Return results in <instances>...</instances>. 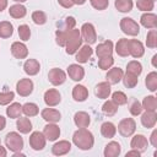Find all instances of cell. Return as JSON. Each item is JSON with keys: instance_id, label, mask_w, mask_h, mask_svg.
Wrapping results in <instances>:
<instances>
[{"instance_id": "cell-1", "label": "cell", "mask_w": 157, "mask_h": 157, "mask_svg": "<svg viewBox=\"0 0 157 157\" xmlns=\"http://www.w3.org/2000/svg\"><path fill=\"white\" fill-rule=\"evenodd\" d=\"M72 142L81 150H91L94 144V137L86 128H80L72 135Z\"/></svg>"}, {"instance_id": "cell-2", "label": "cell", "mask_w": 157, "mask_h": 157, "mask_svg": "<svg viewBox=\"0 0 157 157\" xmlns=\"http://www.w3.org/2000/svg\"><path fill=\"white\" fill-rule=\"evenodd\" d=\"M81 43H82V37H81L80 29L72 28V29L70 31L67 42H66V44H65V47H66V53H67V54H75V53L78 50V48L81 47Z\"/></svg>"}, {"instance_id": "cell-3", "label": "cell", "mask_w": 157, "mask_h": 157, "mask_svg": "<svg viewBox=\"0 0 157 157\" xmlns=\"http://www.w3.org/2000/svg\"><path fill=\"white\" fill-rule=\"evenodd\" d=\"M5 144H6V147L13 153L20 152L23 148V139L18 132H15V131H11L6 135Z\"/></svg>"}, {"instance_id": "cell-4", "label": "cell", "mask_w": 157, "mask_h": 157, "mask_svg": "<svg viewBox=\"0 0 157 157\" xmlns=\"http://www.w3.org/2000/svg\"><path fill=\"white\" fill-rule=\"evenodd\" d=\"M120 29L128 36H137L140 32V26L132 18L124 17L120 20Z\"/></svg>"}, {"instance_id": "cell-5", "label": "cell", "mask_w": 157, "mask_h": 157, "mask_svg": "<svg viewBox=\"0 0 157 157\" xmlns=\"http://www.w3.org/2000/svg\"><path fill=\"white\" fill-rule=\"evenodd\" d=\"M136 130V123L132 118H125L123 120H120L119 125H118V131L120 132V135L128 137L131 136Z\"/></svg>"}, {"instance_id": "cell-6", "label": "cell", "mask_w": 157, "mask_h": 157, "mask_svg": "<svg viewBox=\"0 0 157 157\" xmlns=\"http://www.w3.org/2000/svg\"><path fill=\"white\" fill-rule=\"evenodd\" d=\"M81 37L87 44H93L96 43L97 39V33L94 29V26L92 23H83L81 27Z\"/></svg>"}, {"instance_id": "cell-7", "label": "cell", "mask_w": 157, "mask_h": 157, "mask_svg": "<svg viewBox=\"0 0 157 157\" xmlns=\"http://www.w3.org/2000/svg\"><path fill=\"white\" fill-rule=\"evenodd\" d=\"M45 142H47V139H45L44 134L40 131H33L29 135V145L36 151L43 150L45 147Z\"/></svg>"}, {"instance_id": "cell-8", "label": "cell", "mask_w": 157, "mask_h": 157, "mask_svg": "<svg viewBox=\"0 0 157 157\" xmlns=\"http://www.w3.org/2000/svg\"><path fill=\"white\" fill-rule=\"evenodd\" d=\"M16 91L20 96L27 97L33 91V82L31 78H21L16 85Z\"/></svg>"}, {"instance_id": "cell-9", "label": "cell", "mask_w": 157, "mask_h": 157, "mask_svg": "<svg viewBox=\"0 0 157 157\" xmlns=\"http://www.w3.org/2000/svg\"><path fill=\"white\" fill-rule=\"evenodd\" d=\"M48 78L50 81L52 85L54 86H59V85H63L66 80V74L61 70V69H58V67H54L49 71L48 74Z\"/></svg>"}, {"instance_id": "cell-10", "label": "cell", "mask_w": 157, "mask_h": 157, "mask_svg": "<svg viewBox=\"0 0 157 157\" xmlns=\"http://www.w3.org/2000/svg\"><path fill=\"white\" fill-rule=\"evenodd\" d=\"M60 101H61V96L59 91L55 88H50L44 93V102L48 107H55L60 103Z\"/></svg>"}, {"instance_id": "cell-11", "label": "cell", "mask_w": 157, "mask_h": 157, "mask_svg": "<svg viewBox=\"0 0 157 157\" xmlns=\"http://www.w3.org/2000/svg\"><path fill=\"white\" fill-rule=\"evenodd\" d=\"M130 146H131V148L137 150L140 153H142V152H145V151L147 150L148 141H147V139H146L144 135L139 134V135H135V136L131 139Z\"/></svg>"}, {"instance_id": "cell-12", "label": "cell", "mask_w": 157, "mask_h": 157, "mask_svg": "<svg viewBox=\"0 0 157 157\" xmlns=\"http://www.w3.org/2000/svg\"><path fill=\"white\" fill-rule=\"evenodd\" d=\"M43 134L45 136L47 140L49 141H55L56 139H59L60 136V129L55 123H49L44 126L43 129Z\"/></svg>"}, {"instance_id": "cell-13", "label": "cell", "mask_w": 157, "mask_h": 157, "mask_svg": "<svg viewBox=\"0 0 157 157\" xmlns=\"http://www.w3.org/2000/svg\"><path fill=\"white\" fill-rule=\"evenodd\" d=\"M145 53L144 44L137 39H129V54L132 58H141Z\"/></svg>"}, {"instance_id": "cell-14", "label": "cell", "mask_w": 157, "mask_h": 157, "mask_svg": "<svg viewBox=\"0 0 157 157\" xmlns=\"http://www.w3.org/2000/svg\"><path fill=\"white\" fill-rule=\"evenodd\" d=\"M11 54L16 59H25L28 55V49H27L26 44H23L21 42H13L11 45Z\"/></svg>"}, {"instance_id": "cell-15", "label": "cell", "mask_w": 157, "mask_h": 157, "mask_svg": "<svg viewBox=\"0 0 157 157\" xmlns=\"http://www.w3.org/2000/svg\"><path fill=\"white\" fill-rule=\"evenodd\" d=\"M71 150V144L66 140H61L59 142H55L52 147V152L53 155L55 156H63V155H66L69 151Z\"/></svg>"}, {"instance_id": "cell-16", "label": "cell", "mask_w": 157, "mask_h": 157, "mask_svg": "<svg viewBox=\"0 0 157 157\" xmlns=\"http://www.w3.org/2000/svg\"><path fill=\"white\" fill-rule=\"evenodd\" d=\"M113 53V42L112 40H105L101 44L97 45L96 48V54L98 58H104V56H109Z\"/></svg>"}, {"instance_id": "cell-17", "label": "cell", "mask_w": 157, "mask_h": 157, "mask_svg": "<svg viewBox=\"0 0 157 157\" xmlns=\"http://www.w3.org/2000/svg\"><path fill=\"white\" fill-rule=\"evenodd\" d=\"M67 74H69V76H70L71 80H74V81H81L83 78V76H85V70L78 64H71L67 67Z\"/></svg>"}, {"instance_id": "cell-18", "label": "cell", "mask_w": 157, "mask_h": 157, "mask_svg": "<svg viewBox=\"0 0 157 157\" xmlns=\"http://www.w3.org/2000/svg\"><path fill=\"white\" fill-rule=\"evenodd\" d=\"M40 114H42V118L48 123H56L61 119L60 112L56 109H53V108H45L42 110Z\"/></svg>"}, {"instance_id": "cell-19", "label": "cell", "mask_w": 157, "mask_h": 157, "mask_svg": "<svg viewBox=\"0 0 157 157\" xmlns=\"http://www.w3.org/2000/svg\"><path fill=\"white\" fill-rule=\"evenodd\" d=\"M156 121H157V114L153 110H146L141 115V124L147 129L153 128L156 125Z\"/></svg>"}, {"instance_id": "cell-20", "label": "cell", "mask_w": 157, "mask_h": 157, "mask_svg": "<svg viewBox=\"0 0 157 157\" xmlns=\"http://www.w3.org/2000/svg\"><path fill=\"white\" fill-rule=\"evenodd\" d=\"M23 70H25V72L27 75L34 76V75H37L39 72L40 65H39V63L36 59H27L25 61V64H23Z\"/></svg>"}, {"instance_id": "cell-21", "label": "cell", "mask_w": 157, "mask_h": 157, "mask_svg": "<svg viewBox=\"0 0 157 157\" xmlns=\"http://www.w3.org/2000/svg\"><path fill=\"white\" fill-rule=\"evenodd\" d=\"M123 75L124 74H123V70L120 67H113L107 72L105 78H107V82H109L110 85H117L118 82L121 81Z\"/></svg>"}, {"instance_id": "cell-22", "label": "cell", "mask_w": 157, "mask_h": 157, "mask_svg": "<svg viewBox=\"0 0 157 157\" xmlns=\"http://www.w3.org/2000/svg\"><path fill=\"white\" fill-rule=\"evenodd\" d=\"M140 22L146 28H156L157 27V16L151 12H146L140 17Z\"/></svg>"}, {"instance_id": "cell-23", "label": "cell", "mask_w": 157, "mask_h": 157, "mask_svg": "<svg viewBox=\"0 0 157 157\" xmlns=\"http://www.w3.org/2000/svg\"><path fill=\"white\" fill-rule=\"evenodd\" d=\"M88 97V91L85 86L82 85H76L74 88H72V98L76 101V102H83L86 101Z\"/></svg>"}, {"instance_id": "cell-24", "label": "cell", "mask_w": 157, "mask_h": 157, "mask_svg": "<svg viewBox=\"0 0 157 157\" xmlns=\"http://www.w3.org/2000/svg\"><path fill=\"white\" fill-rule=\"evenodd\" d=\"M74 121H75L77 128H87L90 125V123H91V119H90L88 113H86V112H77L74 115Z\"/></svg>"}, {"instance_id": "cell-25", "label": "cell", "mask_w": 157, "mask_h": 157, "mask_svg": "<svg viewBox=\"0 0 157 157\" xmlns=\"http://www.w3.org/2000/svg\"><path fill=\"white\" fill-rule=\"evenodd\" d=\"M91 55H92V48L90 47V44H86V45L81 47V49L76 53V58L75 59L78 63L85 64V63L88 61V59L91 58Z\"/></svg>"}, {"instance_id": "cell-26", "label": "cell", "mask_w": 157, "mask_h": 157, "mask_svg": "<svg viewBox=\"0 0 157 157\" xmlns=\"http://www.w3.org/2000/svg\"><path fill=\"white\" fill-rule=\"evenodd\" d=\"M110 83L104 81V82H99L97 86H96V96L98 98H102V99H105L109 97L110 94Z\"/></svg>"}, {"instance_id": "cell-27", "label": "cell", "mask_w": 157, "mask_h": 157, "mask_svg": "<svg viewBox=\"0 0 157 157\" xmlns=\"http://www.w3.org/2000/svg\"><path fill=\"white\" fill-rule=\"evenodd\" d=\"M121 147L117 141H110L104 148V157H118L120 155Z\"/></svg>"}, {"instance_id": "cell-28", "label": "cell", "mask_w": 157, "mask_h": 157, "mask_svg": "<svg viewBox=\"0 0 157 157\" xmlns=\"http://www.w3.org/2000/svg\"><path fill=\"white\" fill-rule=\"evenodd\" d=\"M115 52L119 56H128L129 55V39L126 38H121L115 44Z\"/></svg>"}, {"instance_id": "cell-29", "label": "cell", "mask_w": 157, "mask_h": 157, "mask_svg": "<svg viewBox=\"0 0 157 157\" xmlns=\"http://www.w3.org/2000/svg\"><path fill=\"white\" fill-rule=\"evenodd\" d=\"M9 13H10V16L13 17V18H22V17L26 16L27 10H26V7H25L22 4H15V5L10 6Z\"/></svg>"}, {"instance_id": "cell-30", "label": "cell", "mask_w": 157, "mask_h": 157, "mask_svg": "<svg viewBox=\"0 0 157 157\" xmlns=\"http://www.w3.org/2000/svg\"><path fill=\"white\" fill-rule=\"evenodd\" d=\"M16 126H17V130L20 132H22V134H28L32 130V123H31V120L28 118H25V117L17 118Z\"/></svg>"}, {"instance_id": "cell-31", "label": "cell", "mask_w": 157, "mask_h": 157, "mask_svg": "<svg viewBox=\"0 0 157 157\" xmlns=\"http://www.w3.org/2000/svg\"><path fill=\"white\" fill-rule=\"evenodd\" d=\"M115 132H117V128H115V125L113 123L105 121V123H103L101 125V134H102V136H104L107 139H112V137H114Z\"/></svg>"}, {"instance_id": "cell-32", "label": "cell", "mask_w": 157, "mask_h": 157, "mask_svg": "<svg viewBox=\"0 0 157 157\" xmlns=\"http://www.w3.org/2000/svg\"><path fill=\"white\" fill-rule=\"evenodd\" d=\"M6 114L9 118L17 119L22 114V105L20 103H12L6 108Z\"/></svg>"}, {"instance_id": "cell-33", "label": "cell", "mask_w": 157, "mask_h": 157, "mask_svg": "<svg viewBox=\"0 0 157 157\" xmlns=\"http://www.w3.org/2000/svg\"><path fill=\"white\" fill-rule=\"evenodd\" d=\"M13 33V26L9 21L0 22V38H10Z\"/></svg>"}, {"instance_id": "cell-34", "label": "cell", "mask_w": 157, "mask_h": 157, "mask_svg": "<svg viewBox=\"0 0 157 157\" xmlns=\"http://www.w3.org/2000/svg\"><path fill=\"white\" fill-rule=\"evenodd\" d=\"M126 72H130V74H132V75H135V76L139 77L140 74L142 72V65H141V63H139L137 60L129 61L128 65H126Z\"/></svg>"}, {"instance_id": "cell-35", "label": "cell", "mask_w": 157, "mask_h": 157, "mask_svg": "<svg viewBox=\"0 0 157 157\" xmlns=\"http://www.w3.org/2000/svg\"><path fill=\"white\" fill-rule=\"evenodd\" d=\"M142 109L145 110H153L156 112L157 109V98L155 96H147L142 101Z\"/></svg>"}, {"instance_id": "cell-36", "label": "cell", "mask_w": 157, "mask_h": 157, "mask_svg": "<svg viewBox=\"0 0 157 157\" xmlns=\"http://www.w3.org/2000/svg\"><path fill=\"white\" fill-rule=\"evenodd\" d=\"M38 112H39V108H38V105L36 103L28 102V103H25L22 105V113L26 117H36L38 114Z\"/></svg>"}, {"instance_id": "cell-37", "label": "cell", "mask_w": 157, "mask_h": 157, "mask_svg": "<svg viewBox=\"0 0 157 157\" xmlns=\"http://www.w3.org/2000/svg\"><path fill=\"white\" fill-rule=\"evenodd\" d=\"M145 83H146V87H147L151 92H155V91L157 90V72H156V71L150 72V74L146 76Z\"/></svg>"}, {"instance_id": "cell-38", "label": "cell", "mask_w": 157, "mask_h": 157, "mask_svg": "<svg viewBox=\"0 0 157 157\" xmlns=\"http://www.w3.org/2000/svg\"><path fill=\"white\" fill-rule=\"evenodd\" d=\"M118 104H115L113 101H105L104 102V104H103V107H102V110H103V113L105 114V115H108V117H113L117 112H118Z\"/></svg>"}, {"instance_id": "cell-39", "label": "cell", "mask_w": 157, "mask_h": 157, "mask_svg": "<svg viewBox=\"0 0 157 157\" xmlns=\"http://www.w3.org/2000/svg\"><path fill=\"white\" fill-rule=\"evenodd\" d=\"M132 5V0H115V7L120 12H130Z\"/></svg>"}, {"instance_id": "cell-40", "label": "cell", "mask_w": 157, "mask_h": 157, "mask_svg": "<svg viewBox=\"0 0 157 157\" xmlns=\"http://www.w3.org/2000/svg\"><path fill=\"white\" fill-rule=\"evenodd\" d=\"M121 80L124 82V86L128 87V88H134L137 85V82H139L137 76H135V75H132L130 72H126L125 75H123V78Z\"/></svg>"}, {"instance_id": "cell-41", "label": "cell", "mask_w": 157, "mask_h": 157, "mask_svg": "<svg viewBox=\"0 0 157 157\" xmlns=\"http://www.w3.org/2000/svg\"><path fill=\"white\" fill-rule=\"evenodd\" d=\"M71 31V29H70ZM70 31L67 29H58L55 32V36H56V43L61 47H65L66 42H67V38H69V34H70Z\"/></svg>"}, {"instance_id": "cell-42", "label": "cell", "mask_w": 157, "mask_h": 157, "mask_svg": "<svg viewBox=\"0 0 157 157\" xmlns=\"http://www.w3.org/2000/svg\"><path fill=\"white\" fill-rule=\"evenodd\" d=\"M146 45L151 49L156 48L157 47V29L152 28L148 33H147V37H146Z\"/></svg>"}, {"instance_id": "cell-43", "label": "cell", "mask_w": 157, "mask_h": 157, "mask_svg": "<svg viewBox=\"0 0 157 157\" xmlns=\"http://www.w3.org/2000/svg\"><path fill=\"white\" fill-rule=\"evenodd\" d=\"M136 6H137L139 10L148 12V11L153 10V7H155V1H152V0H137V1H136Z\"/></svg>"}, {"instance_id": "cell-44", "label": "cell", "mask_w": 157, "mask_h": 157, "mask_svg": "<svg viewBox=\"0 0 157 157\" xmlns=\"http://www.w3.org/2000/svg\"><path fill=\"white\" fill-rule=\"evenodd\" d=\"M112 101H113L115 104H118V105H123V104H126L128 97H126V94H125L124 92L117 91V92H114V93L112 94Z\"/></svg>"}, {"instance_id": "cell-45", "label": "cell", "mask_w": 157, "mask_h": 157, "mask_svg": "<svg viewBox=\"0 0 157 157\" xmlns=\"http://www.w3.org/2000/svg\"><path fill=\"white\" fill-rule=\"evenodd\" d=\"M113 64H114V59H113L112 55L104 56V58H99V60H98V66H99V69H102V70H108V69H110Z\"/></svg>"}, {"instance_id": "cell-46", "label": "cell", "mask_w": 157, "mask_h": 157, "mask_svg": "<svg viewBox=\"0 0 157 157\" xmlns=\"http://www.w3.org/2000/svg\"><path fill=\"white\" fill-rule=\"evenodd\" d=\"M15 98V93L12 91L7 92H0V105H6L10 102H12Z\"/></svg>"}, {"instance_id": "cell-47", "label": "cell", "mask_w": 157, "mask_h": 157, "mask_svg": "<svg viewBox=\"0 0 157 157\" xmlns=\"http://www.w3.org/2000/svg\"><path fill=\"white\" fill-rule=\"evenodd\" d=\"M32 20L36 25H44L47 22V15L43 11H34L32 13Z\"/></svg>"}, {"instance_id": "cell-48", "label": "cell", "mask_w": 157, "mask_h": 157, "mask_svg": "<svg viewBox=\"0 0 157 157\" xmlns=\"http://www.w3.org/2000/svg\"><path fill=\"white\" fill-rule=\"evenodd\" d=\"M18 36H20V38H21L23 42L28 40L29 37H31V29H29V27H28L27 25H21V26H18Z\"/></svg>"}, {"instance_id": "cell-49", "label": "cell", "mask_w": 157, "mask_h": 157, "mask_svg": "<svg viewBox=\"0 0 157 157\" xmlns=\"http://www.w3.org/2000/svg\"><path fill=\"white\" fill-rule=\"evenodd\" d=\"M90 2L96 10H99V11L105 10L109 5V0H90Z\"/></svg>"}, {"instance_id": "cell-50", "label": "cell", "mask_w": 157, "mask_h": 157, "mask_svg": "<svg viewBox=\"0 0 157 157\" xmlns=\"http://www.w3.org/2000/svg\"><path fill=\"white\" fill-rule=\"evenodd\" d=\"M141 112H142V105H141V103H140L139 101H134V102L131 103V105H130V113L136 117V115L141 114Z\"/></svg>"}, {"instance_id": "cell-51", "label": "cell", "mask_w": 157, "mask_h": 157, "mask_svg": "<svg viewBox=\"0 0 157 157\" xmlns=\"http://www.w3.org/2000/svg\"><path fill=\"white\" fill-rule=\"evenodd\" d=\"M75 25H76L75 18L70 16V17H66V18H65V21H64V27L60 28V29H67V31H70V29H72V28L75 27Z\"/></svg>"}, {"instance_id": "cell-52", "label": "cell", "mask_w": 157, "mask_h": 157, "mask_svg": "<svg viewBox=\"0 0 157 157\" xmlns=\"http://www.w3.org/2000/svg\"><path fill=\"white\" fill-rule=\"evenodd\" d=\"M58 2H59L63 7H65V9H69V7H71V6L74 5L72 0H58Z\"/></svg>"}, {"instance_id": "cell-53", "label": "cell", "mask_w": 157, "mask_h": 157, "mask_svg": "<svg viewBox=\"0 0 157 157\" xmlns=\"http://www.w3.org/2000/svg\"><path fill=\"white\" fill-rule=\"evenodd\" d=\"M151 144L153 147H157V130H153L151 134Z\"/></svg>"}, {"instance_id": "cell-54", "label": "cell", "mask_w": 157, "mask_h": 157, "mask_svg": "<svg viewBox=\"0 0 157 157\" xmlns=\"http://www.w3.org/2000/svg\"><path fill=\"white\" fill-rule=\"evenodd\" d=\"M130 156H140V152L137 151V150H131V151H129V152H126V157H130Z\"/></svg>"}, {"instance_id": "cell-55", "label": "cell", "mask_w": 157, "mask_h": 157, "mask_svg": "<svg viewBox=\"0 0 157 157\" xmlns=\"http://www.w3.org/2000/svg\"><path fill=\"white\" fill-rule=\"evenodd\" d=\"M5 126H6V119H5L2 115H0V131L4 130Z\"/></svg>"}, {"instance_id": "cell-56", "label": "cell", "mask_w": 157, "mask_h": 157, "mask_svg": "<svg viewBox=\"0 0 157 157\" xmlns=\"http://www.w3.org/2000/svg\"><path fill=\"white\" fill-rule=\"evenodd\" d=\"M7 6V0H0V12L4 11Z\"/></svg>"}, {"instance_id": "cell-57", "label": "cell", "mask_w": 157, "mask_h": 157, "mask_svg": "<svg viewBox=\"0 0 157 157\" xmlns=\"http://www.w3.org/2000/svg\"><path fill=\"white\" fill-rule=\"evenodd\" d=\"M6 155H7L6 148H5V147H2V146H1V144H0V157H5Z\"/></svg>"}, {"instance_id": "cell-58", "label": "cell", "mask_w": 157, "mask_h": 157, "mask_svg": "<svg viewBox=\"0 0 157 157\" xmlns=\"http://www.w3.org/2000/svg\"><path fill=\"white\" fill-rule=\"evenodd\" d=\"M74 5H83L86 2V0H72Z\"/></svg>"}, {"instance_id": "cell-59", "label": "cell", "mask_w": 157, "mask_h": 157, "mask_svg": "<svg viewBox=\"0 0 157 157\" xmlns=\"http://www.w3.org/2000/svg\"><path fill=\"white\" fill-rule=\"evenodd\" d=\"M156 59H157V55H153V58H152V65L156 67L157 66V64H156Z\"/></svg>"}, {"instance_id": "cell-60", "label": "cell", "mask_w": 157, "mask_h": 157, "mask_svg": "<svg viewBox=\"0 0 157 157\" xmlns=\"http://www.w3.org/2000/svg\"><path fill=\"white\" fill-rule=\"evenodd\" d=\"M13 1H16V2H20V4H21V2H25L26 0H13Z\"/></svg>"}, {"instance_id": "cell-61", "label": "cell", "mask_w": 157, "mask_h": 157, "mask_svg": "<svg viewBox=\"0 0 157 157\" xmlns=\"http://www.w3.org/2000/svg\"><path fill=\"white\" fill-rule=\"evenodd\" d=\"M152 1H156V0H152Z\"/></svg>"}]
</instances>
